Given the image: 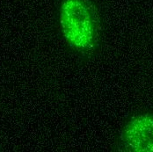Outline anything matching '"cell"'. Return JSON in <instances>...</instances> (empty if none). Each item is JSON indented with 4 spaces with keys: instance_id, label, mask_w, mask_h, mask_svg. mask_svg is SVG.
Instances as JSON below:
<instances>
[{
    "instance_id": "obj_2",
    "label": "cell",
    "mask_w": 153,
    "mask_h": 152,
    "mask_svg": "<svg viewBox=\"0 0 153 152\" xmlns=\"http://www.w3.org/2000/svg\"><path fill=\"white\" fill-rule=\"evenodd\" d=\"M112 150L153 152V109L141 110L130 115L114 139Z\"/></svg>"
},
{
    "instance_id": "obj_1",
    "label": "cell",
    "mask_w": 153,
    "mask_h": 152,
    "mask_svg": "<svg viewBox=\"0 0 153 152\" xmlns=\"http://www.w3.org/2000/svg\"><path fill=\"white\" fill-rule=\"evenodd\" d=\"M59 26L68 47L79 56L89 58L99 50L102 20L92 0H60Z\"/></svg>"
}]
</instances>
